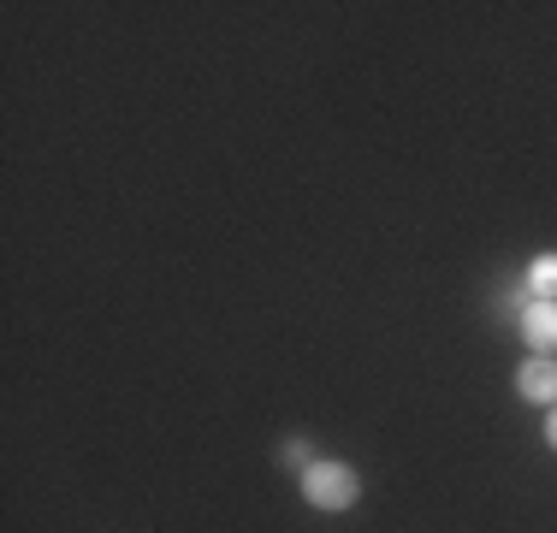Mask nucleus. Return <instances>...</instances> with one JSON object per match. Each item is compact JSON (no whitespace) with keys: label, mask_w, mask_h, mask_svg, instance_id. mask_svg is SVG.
Listing matches in <instances>:
<instances>
[{"label":"nucleus","mask_w":557,"mask_h":533,"mask_svg":"<svg viewBox=\"0 0 557 533\" xmlns=\"http://www.w3.org/2000/svg\"><path fill=\"white\" fill-rule=\"evenodd\" d=\"M546 445L557 450V404H552V416H546Z\"/></svg>","instance_id":"39448f33"},{"label":"nucleus","mask_w":557,"mask_h":533,"mask_svg":"<svg viewBox=\"0 0 557 533\" xmlns=\"http://www.w3.org/2000/svg\"><path fill=\"white\" fill-rule=\"evenodd\" d=\"M528 290H534V297H557V256H540L528 266Z\"/></svg>","instance_id":"20e7f679"},{"label":"nucleus","mask_w":557,"mask_h":533,"mask_svg":"<svg viewBox=\"0 0 557 533\" xmlns=\"http://www.w3.org/2000/svg\"><path fill=\"white\" fill-rule=\"evenodd\" d=\"M516 320H522V338L534 344L540 356L557 344V297H534V290H522V297H516Z\"/></svg>","instance_id":"f03ea898"},{"label":"nucleus","mask_w":557,"mask_h":533,"mask_svg":"<svg viewBox=\"0 0 557 533\" xmlns=\"http://www.w3.org/2000/svg\"><path fill=\"white\" fill-rule=\"evenodd\" d=\"M516 385H522V397L528 404H557V362L552 356H528L522 362V373H516Z\"/></svg>","instance_id":"7ed1b4c3"},{"label":"nucleus","mask_w":557,"mask_h":533,"mask_svg":"<svg viewBox=\"0 0 557 533\" xmlns=\"http://www.w3.org/2000/svg\"><path fill=\"white\" fill-rule=\"evenodd\" d=\"M356 492H362V474H356L350 462H309V469H302V498H309L314 510H350Z\"/></svg>","instance_id":"f257e3e1"}]
</instances>
